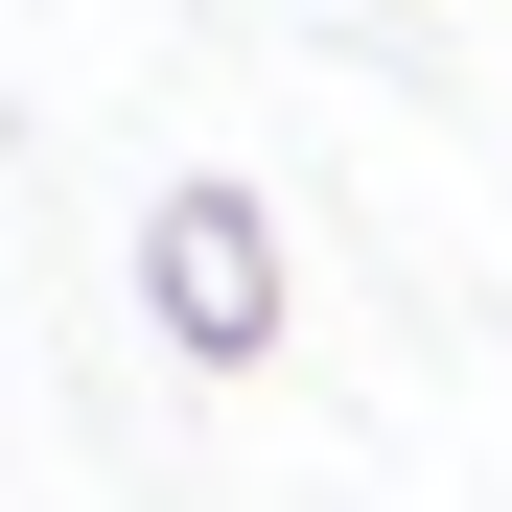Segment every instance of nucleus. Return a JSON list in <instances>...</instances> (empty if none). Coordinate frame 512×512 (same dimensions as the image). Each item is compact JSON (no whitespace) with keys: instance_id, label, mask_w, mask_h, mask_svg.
<instances>
[{"instance_id":"nucleus-1","label":"nucleus","mask_w":512,"mask_h":512,"mask_svg":"<svg viewBox=\"0 0 512 512\" xmlns=\"http://www.w3.org/2000/svg\"><path fill=\"white\" fill-rule=\"evenodd\" d=\"M140 303L187 373H280V233H256V187H163L140 210Z\"/></svg>"}]
</instances>
